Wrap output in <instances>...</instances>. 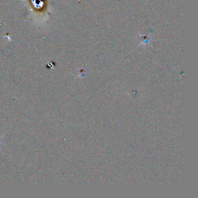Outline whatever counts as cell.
Instances as JSON below:
<instances>
[{"mask_svg": "<svg viewBox=\"0 0 198 198\" xmlns=\"http://www.w3.org/2000/svg\"><path fill=\"white\" fill-rule=\"evenodd\" d=\"M0 139H1V137H0Z\"/></svg>", "mask_w": 198, "mask_h": 198, "instance_id": "6da1fadb", "label": "cell"}]
</instances>
